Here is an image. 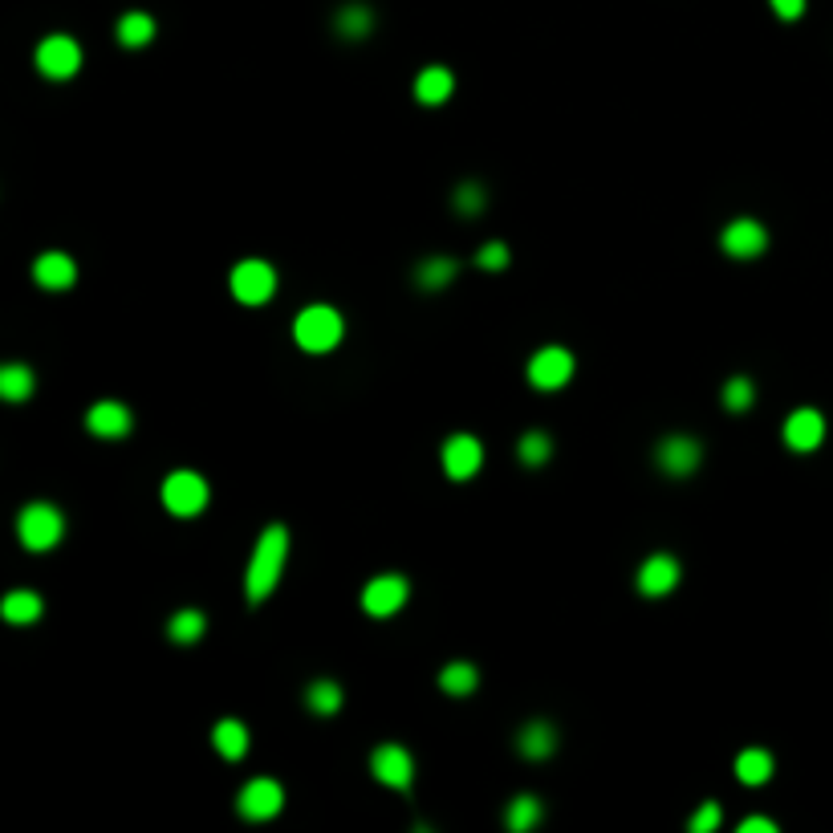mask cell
Returning <instances> with one entry per match:
<instances>
[{"label": "cell", "instance_id": "cell-7", "mask_svg": "<svg viewBox=\"0 0 833 833\" xmlns=\"http://www.w3.org/2000/svg\"><path fill=\"white\" fill-rule=\"evenodd\" d=\"M78 66H82V45L73 42V37H66V33H54V37H45V42L37 45V70H42L45 78L66 82V78L78 73Z\"/></svg>", "mask_w": 833, "mask_h": 833}, {"label": "cell", "instance_id": "cell-6", "mask_svg": "<svg viewBox=\"0 0 833 833\" xmlns=\"http://www.w3.org/2000/svg\"><path fill=\"white\" fill-rule=\"evenodd\" d=\"M574 378V354L565 345H541L529 359V383L537 390H561Z\"/></svg>", "mask_w": 833, "mask_h": 833}, {"label": "cell", "instance_id": "cell-26", "mask_svg": "<svg viewBox=\"0 0 833 833\" xmlns=\"http://www.w3.org/2000/svg\"><path fill=\"white\" fill-rule=\"evenodd\" d=\"M736 776H740L744 785H764V781L773 776V756H769L764 748H744V752L736 756Z\"/></svg>", "mask_w": 833, "mask_h": 833}, {"label": "cell", "instance_id": "cell-17", "mask_svg": "<svg viewBox=\"0 0 833 833\" xmlns=\"http://www.w3.org/2000/svg\"><path fill=\"white\" fill-rule=\"evenodd\" d=\"M33 281L49 293H58V289H70L78 281V265H73L66 253H42V257L33 260Z\"/></svg>", "mask_w": 833, "mask_h": 833}, {"label": "cell", "instance_id": "cell-2", "mask_svg": "<svg viewBox=\"0 0 833 833\" xmlns=\"http://www.w3.org/2000/svg\"><path fill=\"white\" fill-rule=\"evenodd\" d=\"M342 314L333 305H305L297 321H293V338L305 354H330L333 345L342 342Z\"/></svg>", "mask_w": 833, "mask_h": 833}, {"label": "cell", "instance_id": "cell-18", "mask_svg": "<svg viewBox=\"0 0 833 833\" xmlns=\"http://www.w3.org/2000/svg\"><path fill=\"white\" fill-rule=\"evenodd\" d=\"M517 748H520V756H529V761H545V756H553V748H558V728L545 724V719H532V724L520 728Z\"/></svg>", "mask_w": 833, "mask_h": 833}, {"label": "cell", "instance_id": "cell-35", "mask_svg": "<svg viewBox=\"0 0 833 833\" xmlns=\"http://www.w3.org/2000/svg\"><path fill=\"white\" fill-rule=\"evenodd\" d=\"M476 265L496 273V269H504V265H508V248H504L501 240H492V245H484L480 253H476Z\"/></svg>", "mask_w": 833, "mask_h": 833}, {"label": "cell", "instance_id": "cell-8", "mask_svg": "<svg viewBox=\"0 0 833 833\" xmlns=\"http://www.w3.org/2000/svg\"><path fill=\"white\" fill-rule=\"evenodd\" d=\"M407 594H411L407 577L378 574V577L366 582V589H362V610H366L371 618H390V614H399L402 606H407Z\"/></svg>", "mask_w": 833, "mask_h": 833}, {"label": "cell", "instance_id": "cell-34", "mask_svg": "<svg viewBox=\"0 0 833 833\" xmlns=\"http://www.w3.org/2000/svg\"><path fill=\"white\" fill-rule=\"evenodd\" d=\"M719 818H724V813H719V805L716 801H704L700 809H695V813H691L688 830L691 833H712L719 825Z\"/></svg>", "mask_w": 833, "mask_h": 833}, {"label": "cell", "instance_id": "cell-28", "mask_svg": "<svg viewBox=\"0 0 833 833\" xmlns=\"http://www.w3.org/2000/svg\"><path fill=\"white\" fill-rule=\"evenodd\" d=\"M305 704L314 716H333L338 707H342V688L333 683V679H317L314 688L305 691Z\"/></svg>", "mask_w": 833, "mask_h": 833}, {"label": "cell", "instance_id": "cell-29", "mask_svg": "<svg viewBox=\"0 0 833 833\" xmlns=\"http://www.w3.org/2000/svg\"><path fill=\"white\" fill-rule=\"evenodd\" d=\"M476 683H480V676H476L472 662H447L444 671H439V688L447 695H472Z\"/></svg>", "mask_w": 833, "mask_h": 833}, {"label": "cell", "instance_id": "cell-30", "mask_svg": "<svg viewBox=\"0 0 833 833\" xmlns=\"http://www.w3.org/2000/svg\"><path fill=\"white\" fill-rule=\"evenodd\" d=\"M333 25H338V33H342V37H350V42H354V37H366V33L374 30V16H371V9H366V4H345Z\"/></svg>", "mask_w": 833, "mask_h": 833}, {"label": "cell", "instance_id": "cell-37", "mask_svg": "<svg viewBox=\"0 0 833 833\" xmlns=\"http://www.w3.org/2000/svg\"><path fill=\"white\" fill-rule=\"evenodd\" d=\"M740 833H776V825L769 818H744L740 821Z\"/></svg>", "mask_w": 833, "mask_h": 833}, {"label": "cell", "instance_id": "cell-27", "mask_svg": "<svg viewBox=\"0 0 833 833\" xmlns=\"http://www.w3.org/2000/svg\"><path fill=\"white\" fill-rule=\"evenodd\" d=\"M151 37H155V21H151L146 13H127L122 21H118V45L143 49Z\"/></svg>", "mask_w": 833, "mask_h": 833}, {"label": "cell", "instance_id": "cell-14", "mask_svg": "<svg viewBox=\"0 0 833 833\" xmlns=\"http://www.w3.org/2000/svg\"><path fill=\"white\" fill-rule=\"evenodd\" d=\"M821 439H825V419L813 407H797L789 419H785V444L793 451H818Z\"/></svg>", "mask_w": 833, "mask_h": 833}, {"label": "cell", "instance_id": "cell-4", "mask_svg": "<svg viewBox=\"0 0 833 833\" xmlns=\"http://www.w3.org/2000/svg\"><path fill=\"white\" fill-rule=\"evenodd\" d=\"M61 532H66V517H61L54 504H30L21 520H16V537H21V545L33 549V553H45V549H54L61 541Z\"/></svg>", "mask_w": 833, "mask_h": 833}, {"label": "cell", "instance_id": "cell-5", "mask_svg": "<svg viewBox=\"0 0 833 833\" xmlns=\"http://www.w3.org/2000/svg\"><path fill=\"white\" fill-rule=\"evenodd\" d=\"M228 285H232V297L240 305H265L277 293V273H273V265H265V260H240V265L232 269Z\"/></svg>", "mask_w": 833, "mask_h": 833}, {"label": "cell", "instance_id": "cell-24", "mask_svg": "<svg viewBox=\"0 0 833 833\" xmlns=\"http://www.w3.org/2000/svg\"><path fill=\"white\" fill-rule=\"evenodd\" d=\"M541 818H545V809H541V801L537 797H513V805H508V813H504V825L513 833H529L541 825Z\"/></svg>", "mask_w": 833, "mask_h": 833}, {"label": "cell", "instance_id": "cell-10", "mask_svg": "<svg viewBox=\"0 0 833 833\" xmlns=\"http://www.w3.org/2000/svg\"><path fill=\"white\" fill-rule=\"evenodd\" d=\"M700 460H704V447L695 444L691 435H667V439L655 447V464H659L667 476H676V480L695 472Z\"/></svg>", "mask_w": 833, "mask_h": 833}, {"label": "cell", "instance_id": "cell-20", "mask_svg": "<svg viewBox=\"0 0 833 833\" xmlns=\"http://www.w3.org/2000/svg\"><path fill=\"white\" fill-rule=\"evenodd\" d=\"M212 744L224 761H240L248 752V728L240 719H220L216 728H212Z\"/></svg>", "mask_w": 833, "mask_h": 833}, {"label": "cell", "instance_id": "cell-21", "mask_svg": "<svg viewBox=\"0 0 833 833\" xmlns=\"http://www.w3.org/2000/svg\"><path fill=\"white\" fill-rule=\"evenodd\" d=\"M203 631H208V618L200 614V610H175L172 618H167V638L172 643H179V647H191V643H200Z\"/></svg>", "mask_w": 833, "mask_h": 833}, {"label": "cell", "instance_id": "cell-1", "mask_svg": "<svg viewBox=\"0 0 833 833\" xmlns=\"http://www.w3.org/2000/svg\"><path fill=\"white\" fill-rule=\"evenodd\" d=\"M285 558H289V529L285 525H269V529L260 532L257 549H253V561H248V574H245L248 602L260 606L273 594L281 574H285Z\"/></svg>", "mask_w": 833, "mask_h": 833}, {"label": "cell", "instance_id": "cell-11", "mask_svg": "<svg viewBox=\"0 0 833 833\" xmlns=\"http://www.w3.org/2000/svg\"><path fill=\"white\" fill-rule=\"evenodd\" d=\"M371 769L383 785H390V789H411V781H415V761H411V752H407L402 744L374 748Z\"/></svg>", "mask_w": 833, "mask_h": 833}, {"label": "cell", "instance_id": "cell-36", "mask_svg": "<svg viewBox=\"0 0 833 833\" xmlns=\"http://www.w3.org/2000/svg\"><path fill=\"white\" fill-rule=\"evenodd\" d=\"M769 4H773V13L781 21H797L805 13V0H769Z\"/></svg>", "mask_w": 833, "mask_h": 833}, {"label": "cell", "instance_id": "cell-15", "mask_svg": "<svg viewBox=\"0 0 833 833\" xmlns=\"http://www.w3.org/2000/svg\"><path fill=\"white\" fill-rule=\"evenodd\" d=\"M86 427L90 435H98V439H122V435H130L134 419H130V407L106 399V402H94L86 411Z\"/></svg>", "mask_w": 833, "mask_h": 833}, {"label": "cell", "instance_id": "cell-32", "mask_svg": "<svg viewBox=\"0 0 833 833\" xmlns=\"http://www.w3.org/2000/svg\"><path fill=\"white\" fill-rule=\"evenodd\" d=\"M752 399H756V387H752V378L736 374V378H728V383H724V407H728L732 415L748 411V407H752Z\"/></svg>", "mask_w": 833, "mask_h": 833}, {"label": "cell", "instance_id": "cell-9", "mask_svg": "<svg viewBox=\"0 0 833 833\" xmlns=\"http://www.w3.org/2000/svg\"><path fill=\"white\" fill-rule=\"evenodd\" d=\"M281 805H285V793L277 785L273 776H253L240 797H236V809H240V818L245 821H269L281 813Z\"/></svg>", "mask_w": 833, "mask_h": 833}, {"label": "cell", "instance_id": "cell-3", "mask_svg": "<svg viewBox=\"0 0 833 833\" xmlns=\"http://www.w3.org/2000/svg\"><path fill=\"white\" fill-rule=\"evenodd\" d=\"M208 496H212V489H208V480L200 472L179 468V472L163 480V508L172 517H200L203 508H208Z\"/></svg>", "mask_w": 833, "mask_h": 833}, {"label": "cell", "instance_id": "cell-13", "mask_svg": "<svg viewBox=\"0 0 833 833\" xmlns=\"http://www.w3.org/2000/svg\"><path fill=\"white\" fill-rule=\"evenodd\" d=\"M480 464H484V447L476 435H451L444 444V472L451 480H472L480 472Z\"/></svg>", "mask_w": 833, "mask_h": 833}, {"label": "cell", "instance_id": "cell-19", "mask_svg": "<svg viewBox=\"0 0 833 833\" xmlns=\"http://www.w3.org/2000/svg\"><path fill=\"white\" fill-rule=\"evenodd\" d=\"M451 90H456V78H451V70H444V66H427V70L415 78V98L427 102V106L447 102Z\"/></svg>", "mask_w": 833, "mask_h": 833}, {"label": "cell", "instance_id": "cell-16", "mask_svg": "<svg viewBox=\"0 0 833 833\" xmlns=\"http://www.w3.org/2000/svg\"><path fill=\"white\" fill-rule=\"evenodd\" d=\"M679 586V561L671 553H650L643 565H638V589L647 598H662Z\"/></svg>", "mask_w": 833, "mask_h": 833}, {"label": "cell", "instance_id": "cell-31", "mask_svg": "<svg viewBox=\"0 0 833 833\" xmlns=\"http://www.w3.org/2000/svg\"><path fill=\"white\" fill-rule=\"evenodd\" d=\"M517 456H520V464H529V468H541V464H545L549 456H553V439H549L545 432H529V435H520Z\"/></svg>", "mask_w": 833, "mask_h": 833}, {"label": "cell", "instance_id": "cell-23", "mask_svg": "<svg viewBox=\"0 0 833 833\" xmlns=\"http://www.w3.org/2000/svg\"><path fill=\"white\" fill-rule=\"evenodd\" d=\"M37 387V378H33L30 366H21V362H9V366H0V395L9 402H25Z\"/></svg>", "mask_w": 833, "mask_h": 833}, {"label": "cell", "instance_id": "cell-25", "mask_svg": "<svg viewBox=\"0 0 833 833\" xmlns=\"http://www.w3.org/2000/svg\"><path fill=\"white\" fill-rule=\"evenodd\" d=\"M456 277H460V260H451V257H427L415 269V281L423 289H447Z\"/></svg>", "mask_w": 833, "mask_h": 833}, {"label": "cell", "instance_id": "cell-22", "mask_svg": "<svg viewBox=\"0 0 833 833\" xmlns=\"http://www.w3.org/2000/svg\"><path fill=\"white\" fill-rule=\"evenodd\" d=\"M0 614L16 622V626H25V622H37L42 618V598L33 594V589H13V594H4V602H0Z\"/></svg>", "mask_w": 833, "mask_h": 833}, {"label": "cell", "instance_id": "cell-33", "mask_svg": "<svg viewBox=\"0 0 833 833\" xmlns=\"http://www.w3.org/2000/svg\"><path fill=\"white\" fill-rule=\"evenodd\" d=\"M484 203H489V191H484V184L468 179V184L456 187V212H460V216H476Z\"/></svg>", "mask_w": 833, "mask_h": 833}, {"label": "cell", "instance_id": "cell-12", "mask_svg": "<svg viewBox=\"0 0 833 833\" xmlns=\"http://www.w3.org/2000/svg\"><path fill=\"white\" fill-rule=\"evenodd\" d=\"M719 245H724V253L736 260H752V257H761L764 248H769V232H764L761 220H732L728 228H724V236H719Z\"/></svg>", "mask_w": 833, "mask_h": 833}]
</instances>
